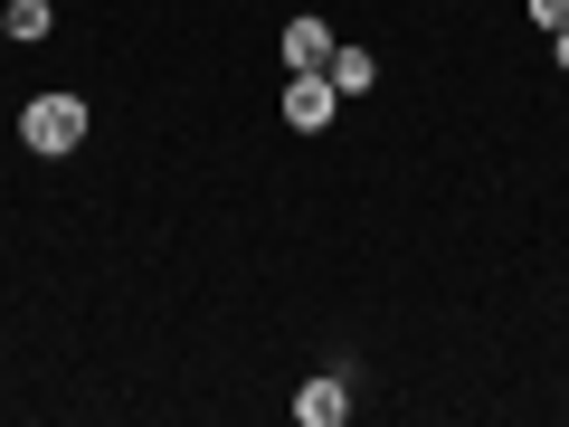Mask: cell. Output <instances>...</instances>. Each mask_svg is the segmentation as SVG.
I'll list each match as a JSON object with an SVG mask.
<instances>
[{
    "label": "cell",
    "instance_id": "277c9868",
    "mask_svg": "<svg viewBox=\"0 0 569 427\" xmlns=\"http://www.w3.org/2000/svg\"><path fill=\"white\" fill-rule=\"evenodd\" d=\"M332 58V20H284V67H323Z\"/></svg>",
    "mask_w": 569,
    "mask_h": 427
},
{
    "label": "cell",
    "instance_id": "8992f818",
    "mask_svg": "<svg viewBox=\"0 0 569 427\" xmlns=\"http://www.w3.org/2000/svg\"><path fill=\"white\" fill-rule=\"evenodd\" d=\"M48 29H58L48 0H10V39H48Z\"/></svg>",
    "mask_w": 569,
    "mask_h": 427
},
{
    "label": "cell",
    "instance_id": "ba28073f",
    "mask_svg": "<svg viewBox=\"0 0 569 427\" xmlns=\"http://www.w3.org/2000/svg\"><path fill=\"white\" fill-rule=\"evenodd\" d=\"M550 58H560V67H569V29H550Z\"/></svg>",
    "mask_w": 569,
    "mask_h": 427
},
{
    "label": "cell",
    "instance_id": "9c48e42d",
    "mask_svg": "<svg viewBox=\"0 0 569 427\" xmlns=\"http://www.w3.org/2000/svg\"><path fill=\"white\" fill-rule=\"evenodd\" d=\"M0 39H10V10H0Z\"/></svg>",
    "mask_w": 569,
    "mask_h": 427
},
{
    "label": "cell",
    "instance_id": "7a4b0ae2",
    "mask_svg": "<svg viewBox=\"0 0 569 427\" xmlns=\"http://www.w3.org/2000/svg\"><path fill=\"white\" fill-rule=\"evenodd\" d=\"M332 105H342V86H332L323 67H284V123H295V133H323Z\"/></svg>",
    "mask_w": 569,
    "mask_h": 427
},
{
    "label": "cell",
    "instance_id": "5b68a950",
    "mask_svg": "<svg viewBox=\"0 0 569 427\" xmlns=\"http://www.w3.org/2000/svg\"><path fill=\"white\" fill-rule=\"evenodd\" d=\"M323 77L342 86V96H361V86L380 77V67H370V48H332V58H323Z\"/></svg>",
    "mask_w": 569,
    "mask_h": 427
},
{
    "label": "cell",
    "instance_id": "3957f363",
    "mask_svg": "<svg viewBox=\"0 0 569 427\" xmlns=\"http://www.w3.org/2000/svg\"><path fill=\"white\" fill-rule=\"evenodd\" d=\"M295 418H305V427H342V418H351V389L323 370V380H305V389H295Z\"/></svg>",
    "mask_w": 569,
    "mask_h": 427
},
{
    "label": "cell",
    "instance_id": "52a82bcc",
    "mask_svg": "<svg viewBox=\"0 0 569 427\" xmlns=\"http://www.w3.org/2000/svg\"><path fill=\"white\" fill-rule=\"evenodd\" d=\"M531 20H541V29H569V0H531Z\"/></svg>",
    "mask_w": 569,
    "mask_h": 427
},
{
    "label": "cell",
    "instance_id": "6da1fadb",
    "mask_svg": "<svg viewBox=\"0 0 569 427\" xmlns=\"http://www.w3.org/2000/svg\"><path fill=\"white\" fill-rule=\"evenodd\" d=\"M20 142H29V152H48V162L77 152V142H86V96H29L20 105Z\"/></svg>",
    "mask_w": 569,
    "mask_h": 427
}]
</instances>
